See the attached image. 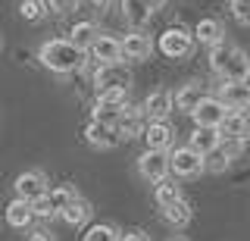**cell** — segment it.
<instances>
[{"label":"cell","mask_w":250,"mask_h":241,"mask_svg":"<svg viewBox=\"0 0 250 241\" xmlns=\"http://www.w3.org/2000/svg\"><path fill=\"white\" fill-rule=\"evenodd\" d=\"M231 3H250V0H231Z\"/></svg>","instance_id":"cell-39"},{"label":"cell","mask_w":250,"mask_h":241,"mask_svg":"<svg viewBox=\"0 0 250 241\" xmlns=\"http://www.w3.org/2000/svg\"><path fill=\"white\" fill-rule=\"evenodd\" d=\"M88 50H91V57L97 60L100 66L122 63V38H116V35H100Z\"/></svg>","instance_id":"cell-12"},{"label":"cell","mask_w":250,"mask_h":241,"mask_svg":"<svg viewBox=\"0 0 250 241\" xmlns=\"http://www.w3.org/2000/svg\"><path fill=\"white\" fill-rule=\"evenodd\" d=\"M91 3H94V6H100V10H106V6L113 3V0H91Z\"/></svg>","instance_id":"cell-37"},{"label":"cell","mask_w":250,"mask_h":241,"mask_svg":"<svg viewBox=\"0 0 250 241\" xmlns=\"http://www.w3.org/2000/svg\"><path fill=\"white\" fill-rule=\"evenodd\" d=\"M31 210H35V219H53V216L60 213V210L53 207V200L47 197V194H44V197H38L35 204H31Z\"/></svg>","instance_id":"cell-32"},{"label":"cell","mask_w":250,"mask_h":241,"mask_svg":"<svg viewBox=\"0 0 250 241\" xmlns=\"http://www.w3.org/2000/svg\"><path fill=\"white\" fill-rule=\"evenodd\" d=\"M13 188H16V197L35 204L38 197H44V194L50 191V182H47V173H41V169H25V173L13 182Z\"/></svg>","instance_id":"cell-5"},{"label":"cell","mask_w":250,"mask_h":241,"mask_svg":"<svg viewBox=\"0 0 250 241\" xmlns=\"http://www.w3.org/2000/svg\"><path fill=\"white\" fill-rule=\"evenodd\" d=\"M144 107L128 104L116 122V131H119V141H128V138H144Z\"/></svg>","instance_id":"cell-10"},{"label":"cell","mask_w":250,"mask_h":241,"mask_svg":"<svg viewBox=\"0 0 250 241\" xmlns=\"http://www.w3.org/2000/svg\"><path fill=\"white\" fill-rule=\"evenodd\" d=\"M0 50H3V38H0Z\"/></svg>","instance_id":"cell-40"},{"label":"cell","mask_w":250,"mask_h":241,"mask_svg":"<svg viewBox=\"0 0 250 241\" xmlns=\"http://www.w3.org/2000/svg\"><path fill=\"white\" fill-rule=\"evenodd\" d=\"M172 97H175V110H182V113H194L209 94H207V88H203L200 82H188V85H182V88H178Z\"/></svg>","instance_id":"cell-16"},{"label":"cell","mask_w":250,"mask_h":241,"mask_svg":"<svg viewBox=\"0 0 250 241\" xmlns=\"http://www.w3.org/2000/svg\"><path fill=\"white\" fill-rule=\"evenodd\" d=\"M47 197H50V200H53V207H57L60 213H62V207H66L69 200H75V197H78V191L72 188V185H57V188L47 191Z\"/></svg>","instance_id":"cell-28"},{"label":"cell","mask_w":250,"mask_h":241,"mask_svg":"<svg viewBox=\"0 0 250 241\" xmlns=\"http://www.w3.org/2000/svg\"><path fill=\"white\" fill-rule=\"evenodd\" d=\"M138 173L153 185L166 182L169 178V153L166 151H144L138 157Z\"/></svg>","instance_id":"cell-6"},{"label":"cell","mask_w":250,"mask_h":241,"mask_svg":"<svg viewBox=\"0 0 250 241\" xmlns=\"http://www.w3.org/2000/svg\"><path fill=\"white\" fill-rule=\"evenodd\" d=\"M38 60L57 75H72V72H82L84 63H88V50L78 47L72 38H50V41L41 44L38 50Z\"/></svg>","instance_id":"cell-1"},{"label":"cell","mask_w":250,"mask_h":241,"mask_svg":"<svg viewBox=\"0 0 250 241\" xmlns=\"http://www.w3.org/2000/svg\"><path fill=\"white\" fill-rule=\"evenodd\" d=\"M119 241H150V238L141 229H128V232H119Z\"/></svg>","instance_id":"cell-34"},{"label":"cell","mask_w":250,"mask_h":241,"mask_svg":"<svg viewBox=\"0 0 250 241\" xmlns=\"http://www.w3.org/2000/svg\"><path fill=\"white\" fill-rule=\"evenodd\" d=\"M182 197H185L182 185H178L175 178H166V182L156 185V204L160 207H169V204H175V200H182Z\"/></svg>","instance_id":"cell-25"},{"label":"cell","mask_w":250,"mask_h":241,"mask_svg":"<svg viewBox=\"0 0 250 241\" xmlns=\"http://www.w3.org/2000/svg\"><path fill=\"white\" fill-rule=\"evenodd\" d=\"M122 16L128 19L131 28H138V32H141V28L153 19V13H150V6H147L144 0H122Z\"/></svg>","instance_id":"cell-20"},{"label":"cell","mask_w":250,"mask_h":241,"mask_svg":"<svg viewBox=\"0 0 250 241\" xmlns=\"http://www.w3.org/2000/svg\"><path fill=\"white\" fill-rule=\"evenodd\" d=\"M84 141L91 147H97V151H109V147L119 144V131H116V126H104V122L91 119L84 126Z\"/></svg>","instance_id":"cell-15"},{"label":"cell","mask_w":250,"mask_h":241,"mask_svg":"<svg viewBox=\"0 0 250 241\" xmlns=\"http://www.w3.org/2000/svg\"><path fill=\"white\" fill-rule=\"evenodd\" d=\"M153 47H156V44H153L150 35L131 28V32L122 38V63H141V60H150Z\"/></svg>","instance_id":"cell-7"},{"label":"cell","mask_w":250,"mask_h":241,"mask_svg":"<svg viewBox=\"0 0 250 241\" xmlns=\"http://www.w3.org/2000/svg\"><path fill=\"white\" fill-rule=\"evenodd\" d=\"M60 216H62L69 225H84V222L91 219V204H88L84 197H75V200H69V204L62 207Z\"/></svg>","instance_id":"cell-23"},{"label":"cell","mask_w":250,"mask_h":241,"mask_svg":"<svg viewBox=\"0 0 250 241\" xmlns=\"http://www.w3.org/2000/svg\"><path fill=\"white\" fill-rule=\"evenodd\" d=\"M44 3H47V13H53V16H69V13L78 10L82 0H44Z\"/></svg>","instance_id":"cell-31"},{"label":"cell","mask_w":250,"mask_h":241,"mask_svg":"<svg viewBox=\"0 0 250 241\" xmlns=\"http://www.w3.org/2000/svg\"><path fill=\"white\" fill-rule=\"evenodd\" d=\"M19 13H22V19H28V22H41L44 13H47V3L44 0H22Z\"/></svg>","instance_id":"cell-29"},{"label":"cell","mask_w":250,"mask_h":241,"mask_svg":"<svg viewBox=\"0 0 250 241\" xmlns=\"http://www.w3.org/2000/svg\"><path fill=\"white\" fill-rule=\"evenodd\" d=\"M82 241H119V232H116L109 222H97V225H91V229L84 232Z\"/></svg>","instance_id":"cell-27"},{"label":"cell","mask_w":250,"mask_h":241,"mask_svg":"<svg viewBox=\"0 0 250 241\" xmlns=\"http://www.w3.org/2000/svg\"><path fill=\"white\" fill-rule=\"evenodd\" d=\"M28 241H57V235H53L50 229H31Z\"/></svg>","instance_id":"cell-35"},{"label":"cell","mask_w":250,"mask_h":241,"mask_svg":"<svg viewBox=\"0 0 250 241\" xmlns=\"http://www.w3.org/2000/svg\"><path fill=\"white\" fill-rule=\"evenodd\" d=\"M219 100L229 110H250V82H222Z\"/></svg>","instance_id":"cell-13"},{"label":"cell","mask_w":250,"mask_h":241,"mask_svg":"<svg viewBox=\"0 0 250 241\" xmlns=\"http://www.w3.org/2000/svg\"><path fill=\"white\" fill-rule=\"evenodd\" d=\"M144 141H147V151H172L175 144V129H172L169 119H160V122H147L144 129Z\"/></svg>","instance_id":"cell-11"},{"label":"cell","mask_w":250,"mask_h":241,"mask_svg":"<svg viewBox=\"0 0 250 241\" xmlns=\"http://www.w3.org/2000/svg\"><path fill=\"white\" fill-rule=\"evenodd\" d=\"M191 204L182 197V200H175V204H169V207H163V219H166L169 225H175V229H185L188 222H191Z\"/></svg>","instance_id":"cell-24"},{"label":"cell","mask_w":250,"mask_h":241,"mask_svg":"<svg viewBox=\"0 0 250 241\" xmlns=\"http://www.w3.org/2000/svg\"><path fill=\"white\" fill-rule=\"evenodd\" d=\"M69 35H72V41L78 44V47L88 50V47H91V44L97 41V38L104 35V32H100V25H97L94 19H82V22H75V25H72V32H69Z\"/></svg>","instance_id":"cell-22"},{"label":"cell","mask_w":250,"mask_h":241,"mask_svg":"<svg viewBox=\"0 0 250 241\" xmlns=\"http://www.w3.org/2000/svg\"><path fill=\"white\" fill-rule=\"evenodd\" d=\"M209 66L222 82H250V57L234 44H219L209 50Z\"/></svg>","instance_id":"cell-2"},{"label":"cell","mask_w":250,"mask_h":241,"mask_svg":"<svg viewBox=\"0 0 250 241\" xmlns=\"http://www.w3.org/2000/svg\"><path fill=\"white\" fill-rule=\"evenodd\" d=\"M194 41L213 50L219 44H225V25L219 19H200L197 28H194Z\"/></svg>","instance_id":"cell-17"},{"label":"cell","mask_w":250,"mask_h":241,"mask_svg":"<svg viewBox=\"0 0 250 241\" xmlns=\"http://www.w3.org/2000/svg\"><path fill=\"white\" fill-rule=\"evenodd\" d=\"M219 144H222V131H219V129H200L197 126V129L191 131V147L197 153H203V157H207V153H213Z\"/></svg>","instance_id":"cell-21"},{"label":"cell","mask_w":250,"mask_h":241,"mask_svg":"<svg viewBox=\"0 0 250 241\" xmlns=\"http://www.w3.org/2000/svg\"><path fill=\"white\" fill-rule=\"evenodd\" d=\"M169 241H188V238H185V235H172Z\"/></svg>","instance_id":"cell-38"},{"label":"cell","mask_w":250,"mask_h":241,"mask_svg":"<svg viewBox=\"0 0 250 241\" xmlns=\"http://www.w3.org/2000/svg\"><path fill=\"white\" fill-rule=\"evenodd\" d=\"M131 85V72L125 63H113V66H97L94 69V88L97 91H109V88H128Z\"/></svg>","instance_id":"cell-8"},{"label":"cell","mask_w":250,"mask_h":241,"mask_svg":"<svg viewBox=\"0 0 250 241\" xmlns=\"http://www.w3.org/2000/svg\"><path fill=\"white\" fill-rule=\"evenodd\" d=\"M194 32H188L185 25H172V28H166V32L160 35V53L163 57H169V60H188L194 53Z\"/></svg>","instance_id":"cell-4"},{"label":"cell","mask_w":250,"mask_h":241,"mask_svg":"<svg viewBox=\"0 0 250 241\" xmlns=\"http://www.w3.org/2000/svg\"><path fill=\"white\" fill-rule=\"evenodd\" d=\"M203 169H207V157L197 153L191 144L185 147H172L169 151V173L182 182V178H197Z\"/></svg>","instance_id":"cell-3"},{"label":"cell","mask_w":250,"mask_h":241,"mask_svg":"<svg viewBox=\"0 0 250 241\" xmlns=\"http://www.w3.org/2000/svg\"><path fill=\"white\" fill-rule=\"evenodd\" d=\"M231 16L241 25H250V3H231Z\"/></svg>","instance_id":"cell-33"},{"label":"cell","mask_w":250,"mask_h":241,"mask_svg":"<svg viewBox=\"0 0 250 241\" xmlns=\"http://www.w3.org/2000/svg\"><path fill=\"white\" fill-rule=\"evenodd\" d=\"M175 110V97H172V91L166 88H160V91H150L144 100V116L150 122H160V119H166V116Z\"/></svg>","instance_id":"cell-14"},{"label":"cell","mask_w":250,"mask_h":241,"mask_svg":"<svg viewBox=\"0 0 250 241\" xmlns=\"http://www.w3.org/2000/svg\"><path fill=\"white\" fill-rule=\"evenodd\" d=\"M231 163H234V160H231V153L225 151L222 144H219L213 153H207V173H216V175H222L225 169L231 166Z\"/></svg>","instance_id":"cell-26"},{"label":"cell","mask_w":250,"mask_h":241,"mask_svg":"<svg viewBox=\"0 0 250 241\" xmlns=\"http://www.w3.org/2000/svg\"><path fill=\"white\" fill-rule=\"evenodd\" d=\"M191 116H194V122H197L200 129H222L225 116H229V107H225L219 97H207Z\"/></svg>","instance_id":"cell-9"},{"label":"cell","mask_w":250,"mask_h":241,"mask_svg":"<svg viewBox=\"0 0 250 241\" xmlns=\"http://www.w3.org/2000/svg\"><path fill=\"white\" fill-rule=\"evenodd\" d=\"M31 219H35V210H31L28 200H22V197H16L6 204V222L13 225V229H28Z\"/></svg>","instance_id":"cell-19"},{"label":"cell","mask_w":250,"mask_h":241,"mask_svg":"<svg viewBox=\"0 0 250 241\" xmlns=\"http://www.w3.org/2000/svg\"><path fill=\"white\" fill-rule=\"evenodd\" d=\"M219 131H222V138H241V141H247L250 138V110H229Z\"/></svg>","instance_id":"cell-18"},{"label":"cell","mask_w":250,"mask_h":241,"mask_svg":"<svg viewBox=\"0 0 250 241\" xmlns=\"http://www.w3.org/2000/svg\"><path fill=\"white\" fill-rule=\"evenodd\" d=\"M147 6H150V13H156V10H163V6L169 3V0H144Z\"/></svg>","instance_id":"cell-36"},{"label":"cell","mask_w":250,"mask_h":241,"mask_svg":"<svg viewBox=\"0 0 250 241\" xmlns=\"http://www.w3.org/2000/svg\"><path fill=\"white\" fill-rule=\"evenodd\" d=\"M97 100H104V104H113V107H128V88H109V91H100Z\"/></svg>","instance_id":"cell-30"},{"label":"cell","mask_w":250,"mask_h":241,"mask_svg":"<svg viewBox=\"0 0 250 241\" xmlns=\"http://www.w3.org/2000/svg\"><path fill=\"white\" fill-rule=\"evenodd\" d=\"M247 57H250V50H247Z\"/></svg>","instance_id":"cell-41"}]
</instances>
